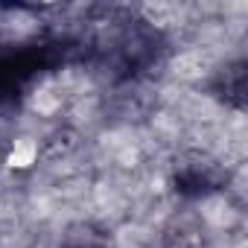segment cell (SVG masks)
Listing matches in <instances>:
<instances>
[{
	"label": "cell",
	"instance_id": "3957f363",
	"mask_svg": "<svg viewBox=\"0 0 248 248\" xmlns=\"http://www.w3.org/2000/svg\"><path fill=\"white\" fill-rule=\"evenodd\" d=\"M213 91L228 105L242 108V102H245V62H233V64L222 67V73L213 82Z\"/></svg>",
	"mask_w": 248,
	"mask_h": 248
},
{
	"label": "cell",
	"instance_id": "277c9868",
	"mask_svg": "<svg viewBox=\"0 0 248 248\" xmlns=\"http://www.w3.org/2000/svg\"><path fill=\"white\" fill-rule=\"evenodd\" d=\"M167 248H202V239L196 231H170L167 236Z\"/></svg>",
	"mask_w": 248,
	"mask_h": 248
},
{
	"label": "cell",
	"instance_id": "7a4b0ae2",
	"mask_svg": "<svg viewBox=\"0 0 248 248\" xmlns=\"http://www.w3.org/2000/svg\"><path fill=\"white\" fill-rule=\"evenodd\" d=\"M175 193L178 196H187V199H202L213 190H219V175L213 172L210 164H181L175 167Z\"/></svg>",
	"mask_w": 248,
	"mask_h": 248
},
{
	"label": "cell",
	"instance_id": "6da1fadb",
	"mask_svg": "<svg viewBox=\"0 0 248 248\" xmlns=\"http://www.w3.org/2000/svg\"><path fill=\"white\" fill-rule=\"evenodd\" d=\"M76 44L67 38H41L0 47V99L21 96L38 76L73 59Z\"/></svg>",
	"mask_w": 248,
	"mask_h": 248
}]
</instances>
